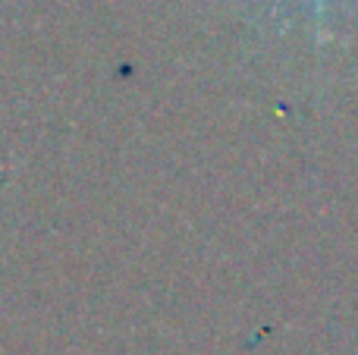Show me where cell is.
<instances>
[{"label": "cell", "instance_id": "cell-1", "mask_svg": "<svg viewBox=\"0 0 358 355\" xmlns=\"http://www.w3.org/2000/svg\"><path fill=\"white\" fill-rule=\"evenodd\" d=\"M315 3H317V6H321V3H324V0H315Z\"/></svg>", "mask_w": 358, "mask_h": 355}]
</instances>
